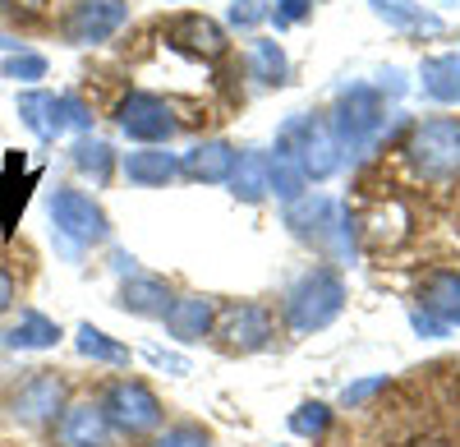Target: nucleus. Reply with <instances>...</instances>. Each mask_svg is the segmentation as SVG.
Here are the masks:
<instances>
[{
	"label": "nucleus",
	"mask_w": 460,
	"mask_h": 447,
	"mask_svg": "<svg viewBox=\"0 0 460 447\" xmlns=\"http://www.w3.org/2000/svg\"><path fill=\"white\" fill-rule=\"evenodd\" d=\"M5 300H10V282L0 277V309H5Z\"/></svg>",
	"instance_id": "obj_1"
}]
</instances>
